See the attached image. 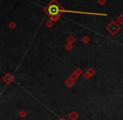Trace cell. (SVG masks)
<instances>
[{"label":"cell","instance_id":"6da1fadb","mask_svg":"<svg viewBox=\"0 0 123 120\" xmlns=\"http://www.w3.org/2000/svg\"><path fill=\"white\" fill-rule=\"evenodd\" d=\"M45 13L49 15L51 18H56L57 16L60 14L62 12V8L60 5L57 3L55 0H53L49 5H47L45 8H44Z\"/></svg>","mask_w":123,"mask_h":120},{"label":"cell","instance_id":"7a4b0ae2","mask_svg":"<svg viewBox=\"0 0 123 120\" xmlns=\"http://www.w3.org/2000/svg\"><path fill=\"white\" fill-rule=\"evenodd\" d=\"M69 118H70L71 120H76L78 118H79V114H78L75 111H72V112L70 114V115H69Z\"/></svg>","mask_w":123,"mask_h":120},{"label":"cell","instance_id":"3957f363","mask_svg":"<svg viewBox=\"0 0 123 120\" xmlns=\"http://www.w3.org/2000/svg\"><path fill=\"white\" fill-rule=\"evenodd\" d=\"M95 73V71L93 69H90V70H88L87 72L86 73V74H85V78H89L90 77H91L93 74Z\"/></svg>","mask_w":123,"mask_h":120},{"label":"cell","instance_id":"277c9868","mask_svg":"<svg viewBox=\"0 0 123 120\" xmlns=\"http://www.w3.org/2000/svg\"><path fill=\"white\" fill-rule=\"evenodd\" d=\"M74 83V80H73L72 78H69V79H67L66 81H65V84H66L69 88L73 86Z\"/></svg>","mask_w":123,"mask_h":120},{"label":"cell","instance_id":"5b68a950","mask_svg":"<svg viewBox=\"0 0 123 120\" xmlns=\"http://www.w3.org/2000/svg\"><path fill=\"white\" fill-rule=\"evenodd\" d=\"M78 77H79V75H78L77 73H76L75 72H74V73H73V74H72L71 76H70V78H72V79H73V80H74V81H75V80L78 78Z\"/></svg>","mask_w":123,"mask_h":120},{"label":"cell","instance_id":"8992f818","mask_svg":"<svg viewBox=\"0 0 123 120\" xmlns=\"http://www.w3.org/2000/svg\"><path fill=\"white\" fill-rule=\"evenodd\" d=\"M75 73H77L78 75H80V73H81V70H80V69H78V70H76V71H75Z\"/></svg>","mask_w":123,"mask_h":120},{"label":"cell","instance_id":"52a82bcc","mask_svg":"<svg viewBox=\"0 0 123 120\" xmlns=\"http://www.w3.org/2000/svg\"><path fill=\"white\" fill-rule=\"evenodd\" d=\"M60 120H66V119H65V118H62V119H60Z\"/></svg>","mask_w":123,"mask_h":120}]
</instances>
